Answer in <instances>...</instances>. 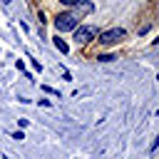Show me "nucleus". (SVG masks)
Wrapping results in <instances>:
<instances>
[{"instance_id": "1", "label": "nucleus", "mask_w": 159, "mask_h": 159, "mask_svg": "<svg viewBox=\"0 0 159 159\" xmlns=\"http://www.w3.org/2000/svg\"><path fill=\"white\" fill-rule=\"evenodd\" d=\"M55 27H57V32L75 30V27H77V12H60V15L55 17Z\"/></svg>"}, {"instance_id": "9", "label": "nucleus", "mask_w": 159, "mask_h": 159, "mask_svg": "<svg viewBox=\"0 0 159 159\" xmlns=\"http://www.w3.org/2000/svg\"><path fill=\"white\" fill-rule=\"evenodd\" d=\"M5 159H10V157H5Z\"/></svg>"}, {"instance_id": "5", "label": "nucleus", "mask_w": 159, "mask_h": 159, "mask_svg": "<svg viewBox=\"0 0 159 159\" xmlns=\"http://www.w3.org/2000/svg\"><path fill=\"white\" fill-rule=\"evenodd\" d=\"M12 139H17V142H22V139H25V134H22V132H12Z\"/></svg>"}, {"instance_id": "8", "label": "nucleus", "mask_w": 159, "mask_h": 159, "mask_svg": "<svg viewBox=\"0 0 159 159\" xmlns=\"http://www.w3.org/2000/svg\"><path fill=\"white\" fill-rule=\"evenodd\" d=\"M2 2H10V0H2Z\"/></svg>"}, {"instance_id": "7", "label": "nucleus", "mask_w": 159, "mask_h": 159, "mask_svg": "<svg viewBox=\"0 0 159 159\" xmlns=\"http://www.w3.org/2000/svg\"><path fill=\"white\" fill-rule=\"evenodd\" d=\"M60 2H65V5H80V0H60Z\"/></svg>"}, {"instance_id": "6", "label": "nucleus", "mask_w": 159, "mask_h": 159, "mask_svg": "<svg viewBox=\"0 0 159 159\" xmlns=\"http://www.w3.org/2000/svg\"><path fill=\"white\" fill-rule=\"evenodd\" d=\"M97 60H102V62H109V60H114V57H112V55H99Z\"/></svg>"}, {"instance_id": "4", "label": "nucleus", "mask_w": 159, "mask_h": 159, "mask_svg": "<svg viewBox=\"0 0 159 159\" xmlns=\"http://www.w3.org/2000/svg\"><path fill=\"white\" fill-rule=\"evenodd\" d=\"M55 47H57V50H60L62 55H67V52H70V45H67V42H65V40L60 37V35L55 37Z\"/></svg>"}, {"instance_id": "2", "label": "nucleus", "mask_w": 159, "mask_h": 159, "mask_svg": "<svg viewBox=\"0 0 159 159\" xmlns=\"http://www.w3.org/2000/svg\"><path fill=\"white\" fill-rule=\"evenodd\" d=\"M97 37V27H92V25H80V27H75V42L77 45H87V42H92Z\"/></svg>"}, {"instance_id": "3", "label": "nucleus", "mask_w": 159, "mask_h": 159, "mask_svg": "<svg viewBox=\"0 0 159 159\" xmlns=\"http://www.w3.org/2000/svg\"><path fill=\"white\" fill-rule=\"evenodd\" d=\"M124 27H112V30H104L99 32V45H117L119 40H124Z\"/></svg>"}]
</instances>
